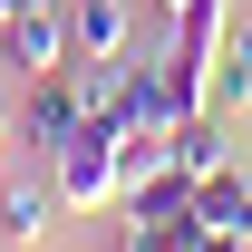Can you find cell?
Instances as JSON below:
<instances>
[{
  "label": "cell",
  "instance_id": "277c9868",
  "mask_svg": "<svg viewBox=\"0 0 252 252\" xmlns=\"http://www.w3.org/2000/svg\"><path fill=\"white\" fill-rule=\"evenodd\" d=\"M194 223H204V233L252 243V175H233V165H223V175H204V185H194Z\"/></svg>",
  "mask_w": 252,
  "mask_h": 252
},
{
  "label": "cell",
  "instance_id": "8992f818",
  "mask_svg": "<svg viewBox=\"0 0 252 252\" xmlns=\"http://www.w3.org/2000/svg\"><path fill=\"white\" fill-rule=\"evenodd\" d=\"M117 126H126V136H165V126H175L165 68H126V78H117Z\"/></svg>",
  "mask_w": 252,
  "mask_h": 252
},
{
  "label": "cell",
  "instance_id": "7a4b0ae2",
  "mask_svg": "<svg viewBox=\"0 0 252 252\" xmlns=\"http://www.w3.org/2000/svg\"><path fill=\"white\" fill-rule=\"evenodd\" d=\"M20 126H30V146L39 156H59L68 136H78V126H88V107H78V78H30V107H20Z\"/></svg>",
  "mask_w": 252,
  "mask_h": 252
},
{
  "label": "cell",
  "instance_id": "9c48e42d",
  "mask_svg": "<svg viewBox=\"0 0 252 252\" xmlns=\"http://www.w3.org/2000/svg\"><path fill=\"white\" fill-rule=\"evenodd\" d=\"M243 97H252V10H233L223 59H214V107H243Z\"/></svg>",
  "mask_w": 252,
  "mask_h": 252
},
{
  "label": "cell",
  "instance_id": "5b68a950",
  "mask_svg": "<svg viewBox=\"0 0 252 252\" xmlns=\"http://www.w3.org/2000/svg\"><path fill=\"white\" fill-rule=\"evenodd\" d=\"M165 165H185L194 185L233 165V146H223V126H214V107H204V117H175V126H165Z\"/></svg>",
  "mask_w": 252,
  "mask_h": 252
},
{
  "label": "cell",
  "instance_id": "ba28073f",
  "mask_svg": "<svg viewBox=\"0 0 252 252\" xmlns=\"http://www.w3.org/2000/svg\"><path fill=\"white\" fill-rule=\"evenodd\" d=\"M59 214H68L59 185H30V175H20V185H0V233H10V243H39Z\"/></svg>",
  "mask_w": 252,
  "mask_h": 252
},
{
  "label": "cell",
  "instance_id": "3957f363",
  "mask_svg": "<svg viewBox=\"0 0 252 252\" xmlns=\"http://www.w3.org/2000/svg\"><path fill=\"white\" fill-rule=\"evenodd\" d=\"M68 39H78V59H126L136 10L126 0H68Z\"/></svg>",
  "mask_w": 252,
  "mask_h": 252
},
{
  "label": "cell",
  "instance_id": "7c38bea8",
  "mask_svg": "<svg viewBox=\"0 0 252 252\" xmlns=\"http://www.w3.org/2000/svg\"><path fill=\"white\" fill-rule=\"evenodd\" d=\"M243 252H252V243H243Z\"/></svg>",
  "mask_w": 252,
  "mask_h": 252
},
{
  "label": "cell",
  "instance_id": "52a82bcc",
  "mask_svg": "<svg viewBox=\"0 0 252 252\" xmlns=\"http://www.w3.org/2000/svg\"><path fill=\"white\" fill-rule=\"evenodd\" d=\"M117 214H126V223H165V214H194V175H185V165H156L146 185H126V194H117Z\"/></svg>",
  "mask_w": 252,
  "mask_h": 252
},
{
  "label": "cell",
  "instance_id": "6da1fadb",
  "mask_svg": "<svg viewBox=\"0 0 252 252\" xmlns=\"http://www.w3.org/2000/svg\"><path fill=\"white\" fill-rule=\"evenodd\" d=\"M0 49L10 68H30V78H59L78 59V39H68V0H20L10 20H0Z\"/></svg>",
  "mask_w": 252,
  "mask_h": 252
},
{
  "label": "cell",
  "instance_id": "30bf717a",
  "mask_svg": "<svg viewBox=\"0 0 252 252\" xmlns=\"http://www.w3.org/2000/svg\"><path fill=\"white\" fill-rule=\"evenodd\" d=\"M194 233H204L194 214H165V223H126V252H194Z\"/></svg>",
  "mask_w": 252,
  "mask_h": 252
},
{
  "label": "cell",
  "instance_id": "8fae6325",
  "mask_svg": "<svg viewBox=\"0 0 252 252\" xmlns=\"http://www.w3.org/2000/svg\"><path fill=\"white\" fill-rule=\"evenodd\" d=\"M0 136H10V107H0Z\"/></svg>",
  "mask_w": 252,
  "mask_h": 252
}]
</instances>
